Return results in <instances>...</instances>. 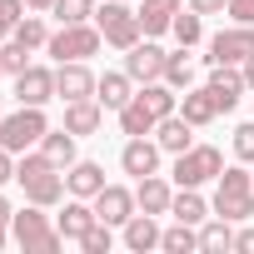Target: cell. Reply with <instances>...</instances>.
<instances>
[{
	"mask_svg": "<svg viewBox=\"0 0 254 254\" xmlns=\"http://www.w3.org/2000/svg\"><path fill=\"white\" fill-rule=\"evenodd\" d=\"M0 60H5V75H20V70L30 65V50L10 35V40H0Z\"/></svg>",
	"mask_w": 254,
	"mask_h": 254,
	"instance_id": "obj_35",
	"label": "cell"
},
{
	"mask_svg": "<svg viewBox=\"0 0 254 254\" xmlns=\"http://www.w3.org/2000/svg\"><path fill=\"white\" fill-rule=\"evenodd\" d=\"M234 25H254V0H229V10H224Z\"/></svg>",
	"mask_w": 254,
	"mask_h": 254,
	"instance_id": "obj_38",
	"label": "cell"
},
{
	"mask_svg": "<svg viewBox=\"0 0 254 254\" xmlns=\"http://www.w3.org/2000/svg\"><path fill=\"white\" fill-rule=\"evenodd\" d=\"M155 140H160V150H165V155H185V150L194 145V125L175 110V115H165V120L155 125Z\"/></svg>",
	"mask_w": 254,
	"mask_h": 254,
	"instance_id": "obj_19",
	"label": "cell"
},
{
	"mask_svg": "<svg viewBox=\"0 0 254 254\" xmlns=\"http://www.w3.org/2000/svg\"><path fill=\"white\" fill-rule=\"evenodd\" d=\"M160 249H165V254H194V249H199V229L185 224V219H175V224L160 234Z\"/></svg>",
	"mask_w": 254,
	"mask_h": 254,
	"instance_id": "obj_28",
	"label": "cell"
},
{
	"mask_svg": "<svg viewBox=\"0 0 254 254\" xmlns=\"http://www.w3.org/2000/svg\"><path fill=\"white\" fill-rule=\"evenodd\" d=\"M90 204H95V214H100L105 224H115V229H125V224H130V214H140L135 190H125V185H105Z\"/></svg>",
	"mask_w": 254,
	"mask_h": 254,
	"instance_id": "obj_12",
	"label": "cell"
},
{
	"mask_svg": "<svg viewBox=\"0 0 254 254\" xmlns=\"http://www.w3.org/2000/svg\"><path fill=\"white\" fill-rule=\"evenodd\" d=\"M160 140H150V135H130L125 140V150H120V170L130 175V180H145V175H160Z\"/></svg>",
	"mask_w": 254,
	"mask_h": 254,
	"instance_id": "obj_9",
	"label": "cell"
},
{
	"mask_svg": "<svg viewBox=\"0 0 254 254\" xmlns=\"http://www.w3.org/2000/svg\"><path fill=\"white\" fill-rule=\"evenodd\" d=\"M244 80H249V95H254V55L244 60Z\"/></svg>",
	"mask_w": 254,
	"mask_h": 254,
	"instance_id": "obj_44",
	"label": "cell"
},
{
	"mask_svg": "<svg viewBox=\"0 0 254 254\" xmlns=\"http://www.w3.org/2000/svg\"><path fill=\"white\" fill-rule=\"evenodd\" d=\"M170 35H175L185 50H194V45L204 40V15H199V10H180L175 25H170Z\"/></svg>",
	"mask_w": 254,
	"mask_h": 254,
	"instance_id": "obj_29",
	"label": "cell"
},
{
	"mask_svg": "<svg viewBox=\"0 0 254 254\" xmlns=\"http://www.w3.org/2000/svg\"><path fill=\"white\" fill-rule=\"evenodd\" d=\"M65 190H70L75 199H95V194L105 190V165H95V160H75V165L65 170Z\"/></svg>",
	"mask_w": 254,
	"mask_h": 254,
	"instance_id": "obj_18",
	"label": "cell"
},
{
	"mask_svg": "<svg viewBox=\"0 0 254 254\" xmlns=\"http://www.w3.org/2000/svg\"><path fill=\"white\" fill-rule=\"evenodd\" d=\"M170 199H175V190H170V180H160V175H145V180H135V204L145 209V214H170Z\"/></svg>",
	"mask_w": 254,
	"mask_h": 254,
	"instance_id": "obj_20",
	"label": "cell"
},
{
	"mask_svg": "<svg viewBox=\"0 0 254 254\" xmlns=\"http://www.w3.org/2000/svg\"><path fill=\"white\" fill-rule=\"evenodd\" d=\"M95 85H100V75H95L85 60L55 65V95H60V100H95Z\"/></svg>",
	"mask_w": 254,
	"mask_h": 254,
	"instance_id": "obj_11",
	"label": "cell"
},
{
	"mask_svg": "<svg viewBox=\"0 0 254 254\" xmlns=\"http://www.w3.org/2000/svg\"><path fill=\"white\" fill-rule=\"evenodd\" d=\"M254 55V25H229V30H219L214 40H209V65H244Z\"/></svg>",
	"mask_w": 254,
	"mask_h": 254,
	"instance_id": "obj_8",
	"label": "cell"
},
{
	"mask_svg": "<svg viewBox=\"0 0 254 254\" xmlns=\"http://www.w3.org/2000/svg\"><path fill=\"white\" fill-rule=\"evenodd\" d=\"M209 90H214V100H219V115H229L234 105H239V95L249 90V80H244V65H209V80H204Z\"/></svg>",
	"mask_w": 254,
	"mask_h": 254,
	"instance_id": "obj_14",
	"label": "cell"
},
{
	"mask_svg": "<svg viewBox=\"0 0 254 254\" xmlns=\"http://www.w3.org/2000/svg\"><path fill=\"white\" fill-rule=\"evenodd\" d=\"M249 180H254V170H249Z\"/></svg>",
	"mask_w": 254,
	"mask_h": 254,
	"instance_id": "obj_48",
	"label": "cell"
},
{
	"mask_svg": "<svg viewBox=\"0 0 254 254\" xmlns=\"http://www.w3.org/2000/svg\"><path fill=\"white\" fill-rule=\"evenodd\" d=\"M219 219H229V224H244L249 214H254V180H249V170L244 165H224L219 170V180H214V204H209Z\"/></svg>",
	"mask_w": 254,
	"mask_h": 254,
	"instance_id": "obj_2",
	"label": "cell"
},
{
	"mask_svg": "<svg viewBox=\"0 0 254 254\" xmlns=\"http://www.w3.org/2000/svg\"><path fill=\"white\" fill-rule=\"evenodd\" d=\"M219 170H224V155L214 150V145H190L185 155H175V185L180 190H199V185H209V180H219Z\"/></svg>",
	"mask_w": 254,
	"mask_h": 254,
	"instance_id": "obj_7",
	"label": "cell"
},
{
	"mask_svg": "<svg viewBox=\"0 0 254 254\" xmlns=\"http://www.w3.org/2000/svg\"><path fill=\"white\" fill-rule=\"evenodd\" d=\"M95 25H100L105 45H115V50H130V45L145 40L140 10H130V0H105V5H95Z\"/></svg>",
	"mask_w": 254,
	"mask_h": 254,
	"instance_id": "obj_5",
	"label": "cell"
},
{
	"mask_svg": "<svg viewBox=\"0 0 254 254\" xmlns=\"http://www.w3.org/2000/svg\"><path fill=\"white\" fill-rule=\"evenodd\" d=\"M190 10H199V15H224L229 0H190Z\"/></svg>",
	"mask_w": 254,
	"mask_h": 254,
	"instance_id": "obj_40",
	"label": "cell"
},
{
	"mask_svg": "<svg viewBox=\"0 0 254 254\" xmlns=\"http://www.w3.org/2000/svg\"><path fill=\"white\" fill-rule=\"evenodd\" d=\"M180 10H185V0H145V5H140V30L155 40V35H165L175 25Z\"/></svg>",
	"mask_w": 254,
	"mask_h": 254,
	"instance_id": "obj_23",
	"label": "cell"
},
{
	"mask_svg": "<svg viewBox=\"0 0 254 254\" xmlns=\"http://www.w3.org/2000/svg\"><path fill=\"white\" fill-rule=\"evenodd\" d=\"M234 160L254 165V120H249V125H239V130H234Z\"/></svg>",
	"mask_w": 254,
	"mask_h": 254,
	"instance_id": "obj_36",
	"label": "cell"
},
{
	"mask_svg": "<svg viewBox=\"0 0 254 254\" xmlns=\"http://www.w3.org/2000/svg\"><path fill=\"white\" fill-rule=\"evenodd\" d=\"M0 75H5V60H0Z\"/></svg>",
	"mask_w": 254,
	"mask_h": 254,
	"instance_id": "obj_47",
	"label": "cell"
},
{
	"mask_svg": "<svg viewBox=\"0 0 254 254\" xmlns=\"http://www.w3.org/2000/svg\"><path fill=\"white\" fill-rule=\"evenodd\" d=\"M165 85H175V90H190V85H194V60H190L185 45H180L175 55H165Z\"/></svg>",
	"mask_w": 254,
	"mask_h": 254,
	"instance_id": "obj_30",
	"label": "cell"
},
{
	"mask_svg": "<svg viewBox=\"0 0 254 254\" xmlns=\"http://www.w3.org/2000/svg\"><path fill=\"white\" fill-rule=\"evenodd\" d=\"M10 35H15V40H20L25 50H40V45L50 40V30H45V15H35V10H30V15H25V20H20V25L10 30Z\"/></svg>",
	"mask_w": 254,
	"mask_h": 254,
	"instance_id": "obj_33",
	"label": "cell"
},
{
	"mask_svg": "<svg viewBox=\"0 0 254 254\" xmlns=\"http://www.w3.org/2000/svg\"><path fill=\"white\" fill-rule=\"evenodd\" d=\"M15 100L20 105H50L55 100V70L50 65H25L15 75Z\"/></svg>",
	"mask_w": 254,
	"mask_h": 254,
	"instance_id": "obj_13",
	"label": "cell"
},
{
	"mask_svg": "<svg viewBox=\"0 0 254 254\" xmlns=\"http://www.w3.org/2000/svg\"><path fill=\"white\" fill-rule=\"evenodd\" d=\"M105 125V105L100 100H65V130L70 135H95Z\"/></svg>",
	"mask_w": 254,
	"mask_h": 254,
	"instance_id": "obj_21",
	"label": "cell"
},
{
	"mask_svg": "<svg viewBox=\"0 0 254 254\" xmlns=\"http://www.w3.org/2000/svg\"><path fill=\"white\" fill-rule=\"evenodd\" d=\"M10 214H15V209H10V199L0 194V224H10Z\"/></svg>",
	"mask_w": 254,
	"mask_h": 254,
	"instance_id": "obj_43",
	"label": "cell"
},
{
	"mask_svg": "<svg viewBox=\"0 0 254 254\" xmlns=\"http://www.w3.org/2000/svg\"><path fill=\"white\" fill-rule=\"evenodd\" d=\"M75 140H80V135H70L65 125H60V130H45V140H40V150H45V155H50V160H55L60 170H70V165L80 160V155H75Z\"/></svg>",
	"mask_w": 254,
	"mask_h": 254,
	"instance_id": "obj_25",
	"label": "cell"
},
{
	"mask_svg": "<svg viewBox=\"0 0 254 254\" xmlns=\"http://www.w3.org/2000/svg\"><path fill=\"white\" fill-rule=\"evenodd\" d=\"M100 45H105V35H100L95 20H85V25H60V30H50V40H45V50H50L55 65H65V60H90Z\"/></svg>",
	"mask_w": 254,
	"mask_h": 254,
	"instance_id": "obj_6",
	"label": "cell"
},
{
	"mask_svg": "<svg viewBox=\"0 0 254 254\" xmlns=\"http://www.w3.org/2000/svg\"><path fill=\"white\" fill-rule=\"evenodd\" d=\"M10 244V224H0V249H5Z\"/></svg>",
	"mask_w": 254,
	"mask_h": 254,
	"instance_id": "obj_45",
	"label": "cell"
},
{
	"mask_svg": "<svg viewBox=\"0 0 254 254\" xmlns=\"http://www.w3.org/2000/svg\"><path fill=\"white\" fill-rule=\"evenodd\" d=\"M0 40H10V25H5V20H0Z\"/></svg>",
	"mask_w": 254,
	"mask_h": 254,
	"instance_id": "obj_46",
	"label": "cell"
},
{
	"mask_svg": "<svg viewBox=\"0 0 254 254\" xmlns=\"http://www.w3.org/2000/svg\"><path fill=\"white\" fill-rule=\"evenodd\" d=\"M110 229H115V224H105V219H95V224L85 229V239H80V249H85V254H110V249H115V234H110Z\"/></svg>",
	"mask_w": 254,
	"mask_h": 254,
	"instance_id": "obj_34",
	"label": "cell"
},
{
	"mask_svg": "<svg viewBox=\"0 0 254 254\" xmlns=\"http://www.w3.org/2000/svg\"><path fill=\"white\" fill-rule=\"evenodd\" d=\"M224 249H234V229H229V219H204L199 224V254H224Z\"/></svg>",
	"mask_w": 254,
	"mask_h": 254,
	"instance_id": "obj_27",
	"label": "cell"
},
{
	"mask_svg": "<svg viewBox=\"0 0 254 254\" xmlns=\"http://www.w3.org/2000/svg\"><path fill=\"white\" fill-rule=\"evenodd\" d=\"M135 90H140V85L125 75V70H105V75H100V85H95V100H100L105 110H115V115H120L125 105L135 100Z\"/></svg>",
	"mask_w": 254,
	"mask_h": 254,
	"instance_id": "obj_17",
	"label": "cell"
},
{
	"mask_svg": "<svg viewBox=\"0 0 254 254\" xmlns=\"http://www.w3.org/2000/svg\"><path fill=\"white\" fill-rule=\"evenodd\" d=\"M234 249L239 254H254V224L244 219V229H234Z\"/></svg>",
	"mask_w": 254,
	"mask_h": 254,
	"instance_id": "obj_39",
	"label": "cell"
},
{
	"mask_svg": "<svg viewBox=\"0 0 254 254\" xmlns=\"http://www.w3.org/2000/svg\"><path fill=\"white\" fill-rule=\"evenodd\" d=\"M50 120H45V105H20L10 115H0V145H5L10 155H25L45 140Z\"/></svg>",
	"mask_w": 254,
	"mask_h": 254,
	"instance_id": "obj_4",
	"label": "cell"
},
{
	"mask_svg": "<svg viewBox=\"0 0 254 254\" xmlns=\"http://www.w3.org/2000/svg\"><path fill=\"white\" fill-rule=\"evenodd\" d=\"M180 115H185V120L194 125V130L214 125V120H219V100H214V90H209V85H199V90L190 85V90L180 95Z\"/></svg>",
	"mask_w": 254,
	"mask_h": 254,
	"instance_id": "obj_16",
	"label": "cell"
},
{
	"mask_svg": "<svg viewBox=\"0 0 254 254\" xmlns=\"http://www.w3.org/2000/svg\"><path fill=\"white\" fill-rule=\"evenodd\" d=\"M170 214H175V219H185V224H194V229H199V224H204V219H209V214H214V209H209V204H204V199H199V190H180V194H175V199H170Z\"/></svg>",
	"mask_w": 254,
	"mask_h": 254,
	"instance_id": "obj_26",
	"label": "cell"
},
{
	"mask_svg": "<svg viewBox=\"0 0 254 254\" xmlns=\"http://www.w3.org/2000/svg\"><path fill=\"white\" fill-rule=\"evenodd\" d=\"M15 185L25 190V199L30 204H60L70 190H65V170L35 145V150H25V155H15Z\"/></svg>",
	"mask_w": 254,
	"mask_h": 254,
	"instance_id": "obj_1",
	"label": "cell"
},
{
	"mask_svg": "<svg viewBox=\"0 0 254 254\" xmlns=\"http://www.w3.org/2000/svg\"><path fill=\"white\" fill-rule=\"evenodd\" d=\"M135 100H140L155 120H165V115H175V110H180V90H175V85H165V80L140 85V90H135Z\"/></svg>",
	"mask_w": 254,
	"mask_h": 254,
	"instance_id": "obj_24",
	"label": "cell"
},
{
	"mask_svg": "<svg viewBox=\"0 0 254 254\" xmlns=\"http://www.w3.org/2000/svg\"><path fill=\"white\" fill-rule=\"evenodd\" d=\"M10 180H15V155L0 145V185H10Z\"/></svg>",
	"mask_w": 254,
	"mask_h": 254,
	"instance_id": "obj_41",
	"label": "cell"
},
{
	"mask_svg": "<svg viewBox=\"0 0 254 254\" xmlns=\"http://www.w3.org/2000/svg\"><path fill=\"white\" fill-rule=\"evenodd\" d=\"M25 15H30V5H25V0H0V20H5L10 30H15Z\"/></svg>",
	"mask_w": 254,
	"mask_h": 254,
	"instance_id": "obj_37",
	"label": "cell"
},
{
	"mask_svg": "<svg viewBox=\"0 0 254 254\" xmlns=\"http://www.w3.org/2000/svg\"><path fill=\"white\" fill-rule=\"evenodd\" d=\"M160 224H155V214H130V224H125V249L130 254H150V249H160Z\"/></svg>",
	"mask_w": 254,
	"mask_h": 254,
	"instance_id": "obj_22",
	"label": "cell"
},
{
	"mask_svg": "<svg viewBox=\"0 0 254 254\" xmlns=\"http://www.w3.org/2000/svg\"><path fill=\"white\" fill-rule=\"evenodd\" d=\"M50 15L60 25H85V20H95V0H55Z\"/></svg>",
	"mask_w": 254,
	"mask_h": 254,
	"instance_id": "obj_32",
	"label": "cell"
},
{
	"mask_svg": "<svg viewBox=\"0 0 254 254\" xmlns=\"http://www.w3.org/2000/svg\"><path fill=\"white\" fill-rule=\"evenodd\" d=\"M10 239H15L25 254H55V249L65 244L60 229L50 224L45 204H25V209H15V214H10Z\"/></svg>",
	"mask_w": 254,
	"mask_h": 254,
	"instance_id": "obj_3",
	"label": "cell"
},
{
	"mask_svg": "<svg viewBox=\"0 0 254 254\" xmlns=\"http://www.w3.org/2000/svg\"><path fill=\"white\" fill-rule=\"evenodd\" d=\"M165 55L170 50H160L150 35L140 40V45H130L125 50V75H130L135 85H150V80H165Z\"/></svg>",
	"mask_w": 254,
	"mask_h": 254,
	"instance_id": "obj_10",
	"label": "cell"
},
{
	"mask_svg": "<svg viewBox=\"0 0 254 254\" xmlns=\"http://www.w3.org/2000/svg\"><path fill=\"white\" fill-rule=\"evenodd\" d=\"M155 125H160V120H155L140 100H130V105L120 110V130H125V135H155Z\"/></svg>",
	"mask_w": 254,
	"mask_h": 254,
	"instance_id": "obj_31",
	"label": "cell"
},
{
	"mask_svg": "<svg viewBox=\"0 0 254 254\" xmlns=\"http://www.w3.org/2000/svg\"><path fill=\"white\" fill-rule=\"evenodd\" d=\"M95 219H100V214H95V204L70 194V204L55 214V229H60V239H65V244H80V239H85V229H90Z\"/></svg>",
	"mask_w": 254,
	"mask_h": 254,
	"instance_id": "obj_15",
	"label": "cell"
},
{
	"mask_svg": "<svg viewBox=\"0 0 254 254\" xmlns=\"http://www.w3.org/2000/svg\"><path fill=\"white\" fill-rule=\"evenodd\" d=\"M25 5H30L35 15H50V5H55V0H25Z\"/></svg>",
	"mask_w": 254,
	"mask_h": 254,
	"instance_id": "obj_42",
	"label": "cell"
}]
</instances>
